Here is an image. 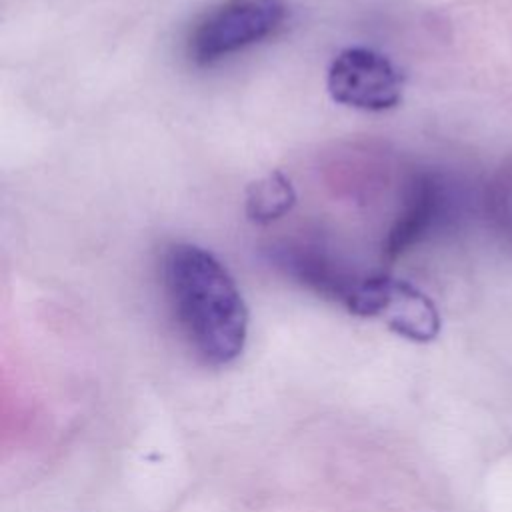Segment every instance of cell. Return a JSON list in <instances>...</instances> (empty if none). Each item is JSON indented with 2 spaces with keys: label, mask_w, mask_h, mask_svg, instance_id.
<instances>
[{
  "label": "cell",
  "mask_w": 512,
  "mask_h": 512,
  "mask_svg": "<svg viewBox=\"0 0 512 512\" xmlns=\"http://www.w3.org/2000/svg\"><path fill=\"white\" fill-rule=\"evenodd\" d=\"M164 284L186 340L206 364L224 366L242 354L248 308L212 252L188 242L172 244L164 254Z\"/></svg>",
  "instance_id": "cell-1"
},
{
  "label": "cell",
  "mask_w": 512,
  "mask_h": 512,
  "mask_svg": "<svg viewBox=\"0 0 512 512\" xmlns=\"http://www.w3.org/2000/svg\"><path fill=\"white\" fill-rule=\"evenodd\" d=\"M270 260L276 268H280L286 276L294 278L302 286L326 298L338 300L344 306L362 280V276L352 274L332 254L312 244L284 242L272 246Z\"/></svg>",
  "instance_id": "cell-5"
},
{
  "label": "cell",
  "mask_w": 512,
  "mask_h": 512,
  "mask_svg": "<svg viewBox=\"0 0 512 512\" xmlns=\"http://www.w3.org/2000/svg\"><path fill=\"white\" fill-rule=\"evenodd\" d=\"M346 310L360 318H378L392 332L414 342L434 340L440 332L434 302L414 284L382 272L362 276Z\"/></svg>",
  "instance_id": "cell-3"
},
{
  "label": "cell",
  "mask_w": 512,
  "mask_h": 512,
  "mask_svg": "<svg viewBox=\"0 0 512 512\" xmlns=\"http://www.w3.org/2000/svg\"><path fill=\"white\" fill-rule=\"evenodd\" d=\"M294 204L296 190L292 180L284 172L272 170L248 184L244 196V214L252 224L266 226L284 218Z\"/></svg>",
  "instance_id": "cell-7"
},
{
  "label": "cell",
  "mask_w": 512,
  "mask_h": 512,
  "mask_svg": "<svg viewBox=\"0 0 512 512\" xmlns=\"http://www.w3.org/2000/svg\"><path fill=\"white\" fill-rule=\"evenodd\" d=\"M438 200V186L430 178L424 176L412 182L404 208L384 240L382 250L388 258H396L398 254H402L430 228L438 212Z\"/></svg>",
  "instance_id": "cell-6"
},
{
  "label": "cell",
  "mask_w": 512,
  "mask_h": 512,
  "mask_svg": "<svg viewBox=\"0 0 512 512\" xmlns=\"http://www.w3.org/2000/svg\"><path fill=\"white\" fill-rule=\"evenodd\" d=\"M404 78L394 62L378 50L350 46L330 62L326 90L342 106L384 112L400 104Z\"/></svg>",
  "instance_id": "cell-4"
},
{
  "label": "cell",
  "mask_w": 512,
  "mask_h": 512,
  "mask_svg": "<svg viewBox=\"0 0 512 512\" xmlns=\"http://www.w3.org/2000/svg\"><path fill=\"white\" fill-rule=\"evenodd\" d=\"M286 14L284 0H224L190 30L188 58L198 66L214 64L272 36L284 24Z\"/></svg>",
  "instance_id": "cell-2"
}]
</instances>
